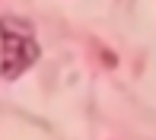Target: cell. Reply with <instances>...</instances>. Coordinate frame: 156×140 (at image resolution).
I'll list each match as a JSON object with an SVG mask.
<instances>
[{
    "label": "cell",
    "mask_w": 156,
    "mask_h": 140,
    "mask_svg": "<svg viewBox=\"0 0 156 140\" xmlns=\"http://www.w3.org/2000/svg\"><path fill=\"white\" fill-rule=\"evenodd\" d=\"M38 61V45L29 32H19L16 23H3V80H16L23 70Z\"/></svg>",
    "instance_id": "obj_1"
}]
</instances>
